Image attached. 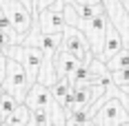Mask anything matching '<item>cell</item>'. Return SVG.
Segmentation results:
<instances>
[{
    "label": "cell",
    "mask_w": 129,
    "mask_h": 126,
    "mask_svg": "<svg viewBox=\"0 0 129 126\" xmlns=\"http://www.w3.org/2000/svg\"><path fill=\"white\" fill-rule=\"evenodd\" d=\"M0 86H2V93L11 95L18 104H25V97H27V93H29V86L31 84H29V77H27L25 69L16 62V60H9L7 58L5 77H2V84Z\"/></svg>",
    "instance_id": "1"
},
{
    "label": "cell",
    "mask_w": 129,
    "mask_h": 126,
    "mask_svg": "<svg viewBox=\"0 0 129 126\" xmlns=\"http://www.w3.org/2000/svg\"><path fill=\"white\" fill-rule=\"evenodd\" d=\"M5 55L9 60H16L25 69L27 77H29V84H36L38 80V71L42 66V51L36 49V47H25V44H16V47H7L5 49Z\"/></svg>",
    "instance_id": "2"
},
{
    "label": "cell",
    "mask_w": 129,
    "mask_h": 126,
    "mask_svg": "<svg viewBox=\"0 0 129 126\" xmlns=\"http://www.w3.org/2000/svg\"><path fill=\"white\" fill-rule=\"evenodd\" d=\"M0 7H2V11L7 13L13 31L18 36H22V40H25V36L29 33V29H31V22H34L31 11L27 9L20 0H0Z\"/></svg>",
    "instance_id": "3"
},
{
    "label": "cell",
    "mask_w": 129,
    "mask_h": 126,
    "mask_svg": "<svg viewBox=\"0 0 129 126\" xmlns=\"http://www.w3.org/2000/svg\"><path fill=\"white\" fill-rule=\"evenodd\" d=\"M62 49L69 51L76 60H80L82 64H89L91 60H93V53H91L89 49V42H87V38L78 31V29H74V27L67 25V29L62 31Z\"/></svg>",
    "instance_id": "4"
},
{
    "label": "cell",
    "mask_w": 129,
    "mask_h": 126,
    "mask_svg": "<svg viewBox=\"0 0 129 126\" xmlns=\"http://www.w3.org/2000/svg\"><path fill=\"white\" fill-rule=\"evenodd\" d=\"M38 22H40V31L42 33H62L67 29V20H64L62 11L58 9H47V11H40L38 13Z\"/></svg>",
    "instance_id": "5"
},
{
    "label": "cell",
    "mask_w": 129,
    "mask_h": 126,
    "mask_svg": "<svg viewBox=\"0 0 129 126\" xmlns=\"http://www.w3.org/2000/svg\"><path fill=\"white\" fill-rule=\"evenodd\" d=\"M51 100H53L51 91L36 82V84L29 86V93H27V97H25V106L29 108V111H45Z\"/></svg>",
    "instance_id": "6"
},
{
    "label": "cell",
    "mask_w": 129,
    "mask_h": 126,
    "mask_svg": "<svg viewBox=\"0 0 129 126\" xmlns=\"http://www.w3.org/2000/svg\"><path fill=\"white\" fill-rule=\"evenodd\" d=\"M122 47H125V44H122V38H120L118 29L114 27V22L107 18V27H105V47H103V55H100V60H103V62H109V60H111Z\"/></svg>",
    "instance_id": "7"
},
{
    "label": "cell",
    "mask_w": 129,
    "mask_h": 126,
    "mask_svg": "<svg viewBox=\"0 0 129 126\" xmlns=\"http://www.w3.org/2000/svg\"><path fill=\"white\" fill-rule=\"evenodd\" d=\"M80 64H82L80 60H76L69 51H64L62 47H60L58 53H56V73H58V80H60V77H69Z\"/></svg>",
    "instance_id": "8"
},
{
    "label": "cell",
    "mask_w": 129,
    "mask_h": 126,
    "mask_svg": "<svg viewBox=\"0 0 129 126\" xmlns=\"http://www.w3.org/2000/svg\"><path fill=\"white\" fill-rule=\"evenodd\" d=\"M29 119H31V111L27 108L25 104H18V106L13 108V113L5 119V124L7 126H27Z\"/></svg>",
    "instance_id": "9"
},
{
    "label": "cell",
    "mask_w": 129,
    "mask_h": 126,
    "mask_svg": "<svg viewBox=\"0 0 129 126\" xmlns=\"http://www.w3.org/2000/svg\"><path fill=\"white\" fill-rule=\"evenodd\" d=\"M107 64V71L111 73V71H122V69H129V49L127 47H122V49L118 51L116 55L109 60V62H105Z\"/></svg>",
    "instance_id": "10"
},
{
    "label": "cell",
    "mask_w": 129,
    "mask_h": 126,
    "mask_svg": "<svg viewBox=\"0 0 129 126\" xmlns=\"http://www.w3.org/2000/svg\"><path fill=\"white\" fill-rule=\"evenodd\" d=\"M67 80L71 82V88H76V86H89V84H91V73H89V69H87V64H80Z\"/></svg>",
    "instance_id": "11"
},
{
    "label": "cell",
    "mask_w": 129,
    "mask_h": 126,
    "mask_svg": "<svg viewBox=\"0 0 129 126\" xmlns=\"http://www.w3.org/2000/svg\"><path fill=\"white\" fill-rule=\"evenodd\" d=\"M49 91H51V97L58 102V104H60V102L67 97V93L71 91V82H69L67 77H60V80H58V82H56V84H53Z\"/></svg>",
    "instance_id": "12"
},
{
    "label": "cell",
    "mask_w": 129,
    "mask_h": 126,
    "mask_svg": "<svg viewBox=\"0 0 129 126\" xmlns=\"http://www.w3.org/2000/svg\"><path fill=\"white\" fill-rule=\"evenodd\" d=\"M109 80H111V84L120 91H125L129 88V69H122V71H111L109 73Z\"/></svg>",
    "instance_id": "13"
},
{
    "label": "cell",
    "mask_w": 129,
    "mask_h": 126,
    "mask_svg": "<svg viewBox=\"0 0 129 126\" xmlns=\"http://www.w3.org/2000/svg\"><path fill=\"white\" fill-rule=\"evenodd\" d=\"M58 9V11H62L64 2L62 0H34V13L31 16H38L40 11H47V9Z\"/></svg>",
    "instance_id": "14"
},
{
    "label": "cell",
    "mask_w": 129,
    "mask_h": 126,
    "mask_svg": "<svg viewBox=\"0 0 129 126\" xmlns=\"http://www.w3.org/2000/svg\"><path fill=\"white\" fill-rule=\"evenodd\" d=\"M16 106H18V102L13 100L11 95L2 93V97H0V115H2L5 119H7V117L13 113V108H16Z\"/></svg>",
    "instance_id": "15"
},
{
    "label": "cell",
    "mask_w": 129,
    "mask_h": 126,
    "mask_svg": "<svg viewBox=\"0 0 129 126\" xmlns=\"http://www.w3.org/2000/svg\"><path fill=\"white\" fill-rule=\"evenodd\" d=\"M31 122L36 126H47V122H49L47 111H31Z\"/></svg>",
    "instance_id": "16"
},
{
    "label": "cell",
    "mask_w": 129,
    "mask_h": 126,
    "mask_svg": "<svg viewBox=\"0 0 129 126\" xmlns=\"http://www.w3.org/2000/svg\"><path fill=\"white\" fill-rule=\"evenodd\" d=\"M69 5H74V7H85V5L96 7V5H103V0H69Z\"/></svg>",
    "instance_id": "17"
},
{
    "label": "cell",
    "mask_w": 129,
    "mask_h": 126,
    "mask_svg": "<svg viewBox=\"0 0 129 126\" xmlns=\"http://www.w3.org/2000/svg\"><path fill=\"white\" fill-rule=\"evenodd\" d=\"M116 126H129V119H125V122H118Z\"/></svg>",
    "instance_id": "18"
},
{
    "label": "cell",
    "mask_w": 129,
    "mask_h": 126,
    "mask_svg": "<svg viewBox=\"0 0 129 126\" xmlns=\"http://www.w3.org/2000/svg\"><path fill=\"white\" fill-rule=\"evenodd\" d=\"M2 124H5V117H2V115H0V126H2Z\"/></svg>",
    "instance_id": "19"
},
{
    "label": "cell",
    "mask_w": 129,
    "mask_h": 126,
    "mask_svg": "<svg viewBox=\"0 0 129 126\" xmlns=\"http://www.w3.org/2000/svg\"><path fill=\"white\" fill-rule=\"evenodd\" d=\"M82 126H93V122H87V124H82Z\"/></svg>",
    "instance_id": "20"
},
{
    "label": "cell",
    "mask_w": 129,
    "mask_h": 126,
    "mask_svg": "<svg viewBox=\"0 0 129 126\" xmlns=\"http://www.w3.org/2000/svg\"><path fill=\"white\" fill-rule=\"evenodd\" d=\"M27 126H36V124H34V122H31V119H29V124H27Z\"/></svg>",
    "instance_id": "21"
},
{
    "label": "cell",
    "mask_w": 129,
    "mask_h": 126,
    "mask_svg": "<svg viewBox=\"0 0 129 126\" xmlns=\"http://www.w3.org/2000/svg\"><path fill=\"white\" fill-rule=\"evenodd\" d=\"M2 126H7V124H2Z\"/></svg>",
    "instance_id": "22"
}]
</instances>
